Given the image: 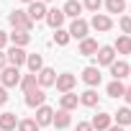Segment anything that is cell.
<instances>
[{
	"label": "cell",
	"mask_w": 131,
	"mask_h": 131,
	"mask_svg": "<svg viewBox=\"0 0 131 131\" xmlns=\"http://www.w3.org/2000/svg\"><path fill=\"white\" fill-rule=\"evenodd\" d=\"M8 21H10V26L16 31H31V26H34V21L26 16V10H13L8 16Z\"/></svg>",
	"instance_id": "6da1fadb"
},
{
	"label": "cell",
	"mask_w": 131,
	"mask_h": 131,
	"mask_svg": "<svg viewBox=\"0 0 131 131\" xmlns=\"http://www.w3.org/2000/svg\"><path fill=\"white\" fill-rule=\"evenodd\" d=\"M0 80H3V88H16V85H21V72H18V67H5L3 72H0Z\"/></svg>",
	"instance_id": "7a4b0ae2"
},
{
	"label": "cell",
	"mask_w": 131,
	"mask_h": 131,
	"mask_svg": "<svg viewBox=\"0 0 131 131\" xmlns=\"http://www.w3.org/2000/svg\"><path fill=\"white\" fill-rule=\"evenodd\" d=\"M88 28H90V23L85 21V18H75L72 21V26H70V39H88Z\"/></svg>",
	"instance_id": "3957f363"
},
{
	"label": "cell",
	"mask_w": 131,
	"mask_h": 131,
	"mask_svg": "<svg viewBox=\"0 0 131 131\" xmlns=\"http://www.w3.org/2000/svg\"><path fill=\"white\" fill-rule=\"evenodd\" d=\"M44 100H46L44 88H34V90H28V93H26V105H28V108H41V105H44Z\"/></svg>",
	"instance_id": "277c9868"
},
{
	"label": "cell",
	"mask_w": 131,
	"mask_h": 131,
	"mask_svg": "<svg viewBox=\"0 0 131 131\" xmlns=\"http://www.w3.org/2000/svg\"><path fill=\"white\" fill-rule=\"evenodd\" d=\"M26 16H28L34 23H36V21H44V18H46V5L41 3V0H34V3H28Z\"/></svg>",
	"instance_id": "5b68a950"
},
{
	"label": "cell",
	"mask_w": 131,
	"mask_h": 131,
	"mask_svg": "<svg viewBox=\"0 0 131 131\" xmlns=\"http://www.w3.org/2000/svg\"><path fill=\"white\" fill-rule=\"evenodd\" d=\"M75 82H77V77L75 75H70V72H64V75H57V90L59 93H72V88H75Z\"/></svg>",
	"instance_id": "8992f818"
},
{
	"label": "cell",
	"mask_w": 131,
	"mask_h": 131,
	"mask_svg": "<svg viewBox=\"0 0 131 131\" xmlns=\"http://www.w3.org/2000/svg\"><path fill=\"white\" fill-rule=\"evenodd\" d=\"M95 59H98V64H105V67H111V64L116 62V49H113V46H100L98 54H95Z\"/></svg>",
	"instance_id": "52a82bcc"
},
{
	"label": "cell",
	"mask_w": 131,
	"mask_h": 131,
	"mask_svg": "<svg viewBox=\"0 0 131 131\" xmlns=\"http://www.w3.org/2000/svg\"><path fill=\"white\" fill-rule=\"evenodd\" d=\"M111 75H113V80H123V77H128V75H131L128 62H123V59L113 62V64H111Z\"/></svg>",
	"instance_id": "ba28073f"
},
{
	"label": "cell",
	"mask_w": 131,
	"mask_h": 131,
	"mask_svg": "<svg viewBox=\"0 0 131 131\" xmlns=\"http://www.w3.org/2000/svg\"><path fill=\"white\" fill-rule=\"evenodd\" d=\"M8 57V62H10V67H21V64H26V51L21 49V46H10V51L5 54Z\"/></svg>",
	"instance_id": "9c48e42d"
},
{
	"label": "cell",
	"mask_w": 131,
	"mask_h": 131,
	"mask_svg": "<svg viewBox=\"0 0 131 131\" xmlns=\"http://www.w3.org/2000/svg\"><path fill=\"white\" fill-rule=\"evenodd\" d=\"M54 31L57 28H62V23H64V13H62V8H51V10H46V18H44Z\"/></svg>",
	"instance_id": "30bf717a"
},
{
	"label": "cell",
	"mask_w": 131,
	"mask_h": 131,
	"mask_svg": "<svg viewBox=\"0 0 131 131\" xmlns=\"http://www.w3.org/2000/svg\"><path fill=\"white\" fill-rule=\"evenodd\" d=\"M90 26H93L95 31H111L113 21H111V16H105V13H95L93 21H90Z\"/></svg>",
	"instance_id": "8fae6325"
},
{
	"label": "cell",
	"mask_w": 131,
	"mask_h": 131,
	"mask_svg": "<svg viewBox=\"0 0 131 131\" xmlns=\"http://www.w3.org/2000/svg\"><path fill=\"white\" fill-rule=\"evenodd\" d=\"M36 80H39V88H51V85L57 82V72H54L51 67H44V70L36 75Z\"/></svg>",
	"instance_id": "7c38bea8"
},
{
	"label": "cell",
	"mask_w": 131,
	"mask_h": 131,
	"mask_svg": "<svg viewBox=\"0 0 131 131\" xmlns=\"http://www.w3.org/2000/svg\"><path fill=\"white\" fill-rule=\"evenodd\" d=\"M111 121H113L111 113H98V116L90 121V126H93V131H108V128H111Z\"/></svg>",
	"instance_id": "4fadbf2b"
},
{
	"label": "cell",
	"mask_w": 131,
	"mask_h": 131,
	"mask_svg": "<svg viewBox=\"0 0 131 131\" xmlns=\"http://www.w3.org/2000/svg\"><path fill=\"white\" fill-rule=\"evenodd\" d=\"M82 80H85V85H90V88H95V85H100V70L98 67H85L82 70Z\"/></svg>",
	"instance_id": "5bb4252c"
},
{
	"label": "cell",
	"mask_w": 131,
	"mask_h": 131,
	"mask_svg": "<svg viewBox=\"0 0 131 131\" xmlns=\"http://www.w3.org/2000/svg\"><path fill=\"white\" fill-rule=\"evenodd\" d=\"M51 118H54V111H51L49 105L36 108V118H34V121L39 123V128H41V126H49V123H51Z\"/></svg>",
	"instance_id": "9a60e30c"
},
{
	"label": "cell",
	"mask_w": 131,
	"mask_h": 131,
	"mask_svg": "<svg viewBox=\"0 0 131 131\" xmlns=\"http://www.w3.org/2000/svg\"><path fill=\"white\" fill-rule=\"evenodd\" d=\"M77 103H80V95H75V93H64V95L59 98V108H62V111H75Z\"/></svg>",
	"instance_id": "2e32d148"
},
{
	"label": "cell",
	"mask_w": 131,
	"mask_h": 131,
	"mask_svg": "<svg viewBox=\"0 0 131 131\" xmlns=\"http://www.w3.org/2000/svg\"><path fill=\"white\" fill-rule=\"evenodd\" d=\"M62 13H64V18H80V13H82V3H77V0H67L64 3V8H62Z\"/></svg>",
	"instance_id": "e0dca14e"
},
{
	"label": "cell",
	"mask_w": 131,
	"mask_h": 131,
	"mask_svg": "<svg viewBox=\"0 0 131 131\" xmlns=\"http://www.w3.org/2000/svg\"><path fill=\"white\" fill-rule=\"evenodd\" d=\"M80 54H82V57H95V54H98V41L90 39V36L82 39V41H80Z\"/></svg>",
	"instance_id": "ac0fdd59"
},
{
	"label": "cell",
	"mask_w": 131,
	"mask_h": 131,
	"mask_svg": "<svg viewBox=\"0 0 131 131\" xmlns=\"http://www.w3.org/2000/svg\"><path fill=\"white\" fill-rule=\"evenodd\" d=\"M51 123H54L57 128H67V126L72 123V116H70V111H62V108H59V111L54 113V118H51Z\"/></svg>",
	"instance_id": "d6986e66"
},
{
	"label": "cell",
	"mask_w": 131,
	"mask_h": 131,
	"mask_svg": "<svg viewBox=\"0 0 131 131\" xmlns=\"http://www.w3.org/2000/svg\"><path fill=\"white\" fill-rule=\"evenodd\" d=\"M18 126L16 113H0V131H13Z\"/></svg>",
	"instance_id": "ffe728a7"
},
{
	"label": "cell",
	"mask_w": 131,
	"mask_h": 131,
	"mask_svg": "<svg viewBox=\"0 0 131 131\" xmlns=\"http://www.w3.org/2000/svg\"><path fill=\"white\" fill-rule=\"evenodd\" d=\"M26 64H28L31 75H39V72L44 70V59H41V54H28V57H26Z\"/></svg>",
	"instance_id": "44dd1931"
},
{
	"label": "cell",
	"mask_w": 131,
	"mask_h": 131,
	"mask_svg": "<svg viewBox=\"0 0 131 131\" xmlns=\"http://www.w3.org/2000/svg\"><path fill=\"white\" fill-rule=\"evenodd\" d=\"M10 41H13V46H21V49H23V46L31 41V34H28V31H13V34H10Z\"/></svg>",
	"instance_id": "7402d4cb"
},
{
	"label": "cell",
	"mask_w": 131,
	"mask_h": 131,
	"mask_svg": "<svg viewBox=\"0 0 131 131\" xmlns=\"http://www.w3.org/2000/svg\"><path fill=\"white\" fill-rule=\"evenodd\" d=\"M113 49L118 54H131V36H118L116 44H113Z\"/></svg>",
	"instance_id": "603a6c76"
},
{
	"label": "cell",
	"mask_w": 131,
	"mask_h": 131,
	"mask_svg": "<svg viewBox=\"0 0 131 131\" xmlns=\"http://www.w3.org/2000/svg\"><path fill=\"white\" fill-rule=\"evenodd\" d=\"M105 93L111 95V98H123V93H126V88H123V82L121 80H113L108 88H105Z\"/></svg>",
	"instance_id": "cb8c5ba5"
},
{
	"label": "cell",
	"mask_w": 131,
	"mask_h": 131,
	"mask_svg": "<svg viewBox=\"0 0 131 131\" xmlns=\"http://www.w3.org/2000/svg\"><path fill=\"white\" fill-rule=\"evenodd\" d=\"M113 118H116V126H128L131 123V108H118V113Z\"/></svg>",
	"instance_id": "d4e9b609"
},
{
	"label": "cell",
	"mask_w": 131,
	"mask_h": 131,
	"mask_svg": "<svg viewBox=\"0 0 131 131\" xmlns=\"http://www.w3.org/2000/svg\"><path fill=\"white\" fill-rule=\"evenodd\" d=\"M80 103H82V105H88V108L98 105V93H95V90H85V93L80 95Z\"/></svg>",
	"instance_id": "484cf974"
},
{
	"label": "cell",
	"mask_w": 131,
	"mask_h": 131,
	"mask_svg": "<svg viewBox=\"0 0 131 131\" xmlns=\"http://www.w3.org/2000/svg\"><path fill=\"white\" fill-rule=\"evenodd\" d=\"M108 13H123L126 10V0H105Z\"/></svg>",
	"instance_id": "4316f807"
},
{
	"label": "cell",
	"mask_w": 131,
	"mask_h": 131,
	"mask_svg": "<svg viewBox=\"0 0 131 131\" xmlns=\"http://www.w3.org/2000/svg\"><path fill=\"white\" fill-rule=\"evenodd\" d=\"M39 85V80H36V75H23L21 77V88H23V93H28V90H34Z\"/></svg>",
	"instance_id": "83f0119b"
},
{
	"label": "cell",
	"mask_w": 131,
	"mask_h": 131,
	"mask_svg": "<svg viewBox=\"0 0 131 131\" xmlns=\"http://www.w3.org/2000/svg\"><path fill=\"white\" fill-rule=\"evenodd\" d=\"M18 131H39V123L34 118H23V121H18Z\"/></svg>",
	"instance_id": "f1b7e54d"
},
{
	"label": "cell",
	"mask_w": 131,
	"mask_h": 131,
	"mask_svg": "<svg viewBox=\"0 0 131 131\" xmlns=\"http://www.w3.org/2000/svg\"><path fill=\"white\" fill-rule=\"evenodd\" d=\"M54 41H57L59 46H67V44H70V31H64V28H57V34H54Z\"/></svg>",
	"instance_id": "f546056e"
},
{
	"label": "cell",
	"mask_w": 131,
	"mask_h": 131,
	"mask_svg": "<svg viewBox=\"0 0 131 131\" xmlns=\"http://www.w3.org/2000/svg\"><path fill=\"white\" fill-rule=\"evenodd\" d=\"M100 5H103V0H85V3H82V8H88L90 13H98Z\"/></svg>",
	"instance_id": "4dcf8cb0"
},
{
	"label": "cell",
	"mask_w": 131,
	"mask_h": 131,
	"mask_svg": "<svg viewBox=\"0 0 131 131\" xmlns=\"http://www.w3.org/2000/svg\"><path fill=\"white\" fill-rule=\"evenodd\" d=\"M118 26H121V31H123V36H128V34H131V18H128V16H123V18L118 21Z\"/></svg>",
	"instance_id": "1f68e13d"
},
{
	"label": "cell",
	"mask_w": 131,
	"mask_h": 131,
	"mask_svg": "<svg viewBox=\"0 0 131 131\" xmlns=\"http://www.w3.org/2000/svg\"><path fill=\"white\" fill-rule=\"evenodd\" d=\"M77 131H93V126H90L88 121H80V123H77Z\"/></svg>",
	"instance_id": "d6a6232c"
},
{
	"label": "cell",
	"mask_w": 131,
	"mask_h": 131,
	"mask_svg": "<svg viewBox=\"0 0 131 131\" xmlns=\"http://www.w3.org/2000/svg\"><path fill=\"white\" fill-rule=\"evenodd\" d=\"M5 103H8V90L0 88V105H5Z\"/></svg>",
	"instance_id": "836d02e7"
},
{
	"label": "cell",
	"mask_w": 131,
	"mask_h": 131,
	"mask_svg": "<svg viewBox=\"0 0 131 131\" xmlns=\"http://www.w3.org/2000/svg\"><path fill=\"white\" fill-rule=\"evenodd\" d=\"M5 64H8V57H5L3 51H0V72H3V70H5Z\"/></svg>",
	"instance_id": "e575fe53"
},
{
	"label": "cell",
	"mask_w": 131,
	"mask_h": 131,
	"mask_svg": "<svg viewBox=\"0 0 131 131\" xmlns=\"http://www.w3.org/2000/svg\"><path fill=\"white\" fill-rule=\"evenodd\" d=\"M5 44H8V34H5V31H0V49H3Z\"/></svg>",
	"instance_id": "d590c367"
},
{
	"label": "cell",
	"mask_w": 131,
	"mask_h": 131,
	"mask_svg": "<svg viewBox=\"0 0 131 131\" xmlns=\"http://www.w3.org/2000/svg\"><path fill=\"white\" fill-rule=\"evenodd\" d=\"M123 98H126V100L131 103V88H126V93H123Z\"/></svg>",
	"instance_id": "8d00e7d4"
},
{
	"label": "cell",
	"mask_w": 131,
	"mask_h": 131,
	"mask_svg": "<svg viewBox=\"0 0 131 131\" xmlns=\"http://www.w3.org/2000/svg\"><path fill=\"white\" fill-rule=\"evenodd\" d=\"M108 131H123V126H111Z\"/></svg>",
	"instance_id": "74e56055"
},
{
	"label": "cell",
	"mask_w": 131,
	"mask_h": 131,
	"mask_svg": "<svg viewBox=\"0 0 131 131\" xmlns=\"http://www.w3.org/2000/svg\"><path fill=\"white\" fill-rule=\"evenodd\" d=\"M21 3H34V0H21Z\"/></svg>",
	"instance_id": "f35d334b"
},
{
	"label": "cell",
	"mask_w": 131,
	"mask_h": 131,
	"mask_svg": "<svg viewBox=\"0 0 131 131\" xmlns=\"http://www.w3.org/2000/svg\"><path fill=\"white\" fill-rule=\"evenodd\" d=\"M41 3H49V0H41Z\"/></svg>",
	"instance_id": "ab89813d"
}]
</instances>
